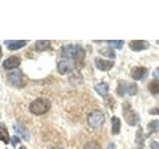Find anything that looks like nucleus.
Masks as SVG:
<instances>
[{
	"label": "nucleus",
	"mask_w": 159,
	"mask_h": 149,
	"mask_svg": "<svg viewBox=\"0 0 159 149\" xmlns=\"http://www.w3.org/2000/svg\"><path fill=\"white\" fill-rule=\"evenodd\" d=\"M148 129L150 132H157L159 130V120H152L148 124Z\"/></svg>",
	"instance_id": "obj_21"
},
{
	"label": "nucleus",
	"mask_w": 159,
	"mask_h": 149,
	"mask_svg": "<svg viewBox=\"0 0 159 149\" xmlns=\"http://www.w3.org/2000/svg\"><path fill=\"white\" fill-rule=\"evenodd\" d=\"M94 64H96V67L98 70H101V71H103V72L109 71L114 65V63L111 61H107V60H102V59H99V58L96 59Z\"/></svg>",
	"instance_id": "obj_8"
},
{
	"label": "nucleus",
	"mask_w": 159,
	"mask_h": 149,
	"mask_svg": "<svg viewBox=\"0 0 159 149\" xmlns=\"http://www.w3.org/2000/svg\"><path fill=\"white\" fill-rule=\"evenodd\" d=\"M86 53L82 46L80 45H67L62 49V57L64 59H70L80 66L84 61Z\"/></svg>",
	"instance_id": "obj_1"
},
{
	"label": "nucleus",
	"mask_w": 159,
	"mask_h": 149,
	"mask_svg": "<svg viewBox=\"0 0 159 149\" xmlns=\"http://www.w3.org/2000/svg\"><path fill=\"white\" fill-rule=\"evenodd\" d=\"M21 149H25V148H24V147H22V148H21Z\"/></svg>",
	"instance_id": "obj_30"
},
{
	"label": "nucleus",
	"mask_w": 159,
	"mask_h": 149,
	"mask_svg": "<svg viewBox=\"0 0 159 149\" xmlns=\"http://www.w3.org/2000/svg\"><path fill=\"white\" fill-rule=\"evenodd\" d=\"M88 122H89V125L93 128L99 127L104 123V115L101 111H94L89 114Z\"/></svg>",
	"instance_id": "obj_5"
},
{
	"label": "nucleus",
	"mask_w": 159,
	"mask_h": 149,
	"mask_svg": "<svg viewBox=\"0 0 159 149\" xmlns=\"http://www.w3.org/2000/svg\"><path fill=\"white\" fill-rule=\"evenodd\" d=\"M123 117L125 119V121L129 124V125H135L137 121L139 120L138 114L131 108L130 104L128 102L123 103Z\"/></svg>",
	"instance_id": "obj_3"
},
{
	"label": "nucleus",
	"mask_w": 159,
	"mask_h": 149,
	"mask_svg": "<svg viewBox=\"0 0 159 149\" xmlns=\"http://www.w3.org/2000/svg\"><path fill=\"white\" fill-rule=\"evenodd\" d=\"M107 149H116V145H114L113 143H111V144L108 145V148H107Z\"/></svg>",
	"instance_id": "obj_28"
},
{
	"label": "nucleus",
	"mask_w": 159,
	"mask_h": 149,
	"mask_svg": "<svg viewBox=\"0 0 159 149\" xmlns=\"http://www.w3.org/2000/svg\"><path fill=\"white\" fill-rule=\"evenodd\" d=\"M131 77L132 79L139 81V79H142L146 77L147 74V69L144 67H135L131 70Z\"/></svg>",
	"instance_id": "obj_10"
},
{
	"label": "nucleus",
	"mask_w": 159,
	"mask_h": 149,
	"mask_svg": "<svg viewBox=\"0 0 159 149\" xmlns=\"http://www.w3.org/2000/svg\"><path fill=\"white\" fill-rule=\"evenodd\" d=\"M108 88H109L108 84L107 83H101V84H97L96 87H94V89L97 91V93H99L102 97H106L107 94Z\"/></svg>",
	"instance_id": "obj_15"
},
{
	"label": "nucleus",
	"mask_w": 159,
	"mask_h": 149,
	"mask_svg": "<svg viewBox=\"0 0 159 149\" xmlns=\"http://www.w3.org/2000/svg\"><path fill=\"white\" fill-rule=\"evenodd\" d=\"M50 107H51V102H50L47 98H37L30 104V111L36 115H42V114L49 111Z\"/></svg>",
	"instance_id": "obj_2"
},
{
	"label": "nucleus",
	"mask_w": 159,
	"mask_h": 149,
	"mask_svg": "<svg viewBox=\"0 0 159 149\" xmlns=\"http://www.w3.org/2000/svg\"><path fill=\"white\" fill-rule=\"evenodd\" d=\"M14 129L15 131H16L20 136H21L22 138H24L25 140H29L30 139V134H29V131L27 130V128L23 126L21 123H15L14 124Z\"/></svg>",
	"instance_id": "obj_12"
},
{
	"label": "nucleus",
	"mask_w": 159,
	"mask_h": 149,
	"mask_svg": "<svg viewBox=\"0 0 159 149\" xmlns=\"http://www.w3.org/2000/svg\"><path fill=\"white\" fill-rule=\"evenodd\" d=\"M24 76L22 72L20 70H14V71L10 72L7 74V79L10 84H12L14 87L17 88H21L24 84V79H23Z\"/></svg>",
	"instance_id": "obj_6"
},
{
	"label": "nucleus",
	"mask_w": 159,
	"mask_h": 149,
	"mask_svg": "<svg viewBox=\"0 0 159 149\" xmlns=\"http://www.w3.org/2000/svg\"><path fill=\"white\" fill-rule=\"evenodd\" d=\"M150 147H151V149H159V142L152 141L150 143Z\"/></svg>",
	"instance_id": "obj_25"
},
{
	"label": "nucleus",
	"mask_w": 159,
	"mask_h": 149,
	"mask_svg": "<svg viewBox=\"0 0 159 149\" xmlns=\"http://www.w3.org/2000/svg\"><path fill=\"white\" fill-rule=\"evenodd\" d=\"M7 45V48L9 50H18V49H21L24 46H26L27 41H22V40H18V41H5Z\"/></svg>",
	"instance_id": "obj_13"
},
{
	"label": "nucleus",
	"mask_w": 159,
	"mask_h": 149,
	"mask_svg": "<svg viewBox=\"0 0 159 149\" xmlns=\"http://www.w3.org/2000/svg\"><path fill=\"white\" fill-rule=\"evenodd\" d=\"M50 44L51 42L50 41H45V40H41V41H37L36 45H35V48L38 52H42L47 50L48 48H50Z\"/></svg>",
	"instance_id": "obj_18"
},
{
	"label": "nucleus",
	"mask_w": 159,
	"mask_h": 149,
	"mask_svg": "<svg viewBox=\"0 0 159 149\" xmlns=\"http://www.w3.org/2000/svg\"><path fill=\"white\" fill-rule=\"evenodd\" d=\"M99 54L103 55V56L106 57H108V58H111L113 59L114 57H116V54H114L113 50L111 49V48H102L99 50Z\"/></svg>",
	"instance_id": "obj_20"
},
{
	"label": "nucleus",
	"mask_w": 159,
	"mask_h": 149,
	"mask_svg": "<svg viewBox=\"0 0 159 149\" xmlns=\"http://www.w3.org/2000/svg\"><path fill=\"white\" fill-rule=\"evenodd\" d=\"M107 43L111 44V46L120 50L123 47L124 41H121V40H114V41H111V40H109V41H107Z\"/></svg>",
	"instance_id": "obj_23"
},
{
	"label": "nucleus",
	"mask_w": 159,
	"mask_h": 149,
	"mask_svg": "<svg viewBox=\"0 0 159 149\" xmlns=\"http://www.w3.org/2000/svg\"><path fill=\"white\" fill-rule=\"evenodd\" d=\"M111 132L112 134H118L119 131H120V120H119V118L116 117V116H113L111 118Z\"/></svg>",
	"instance_id": "obj_17"
},
{
	"label": "nucleus",
	"mask_w": 159,
	"mask_h": 149,
	"mask_svg": "<svg viewBox=\"0 0 159 149\" xmlns=\"http://www.w3.org/2000/svg\"><path fill=\"white\" fill-rule=\"evenodd\" d=\"M20 63H21V60L18 57H10L7 60H5L4 63H3V67L6 69V70H11V69H15L17 68Z\"/></svg>",
	"instance_id": "obj_11"
},
{
	"label": "nucleus",
	"mask_w": 159,
	"mask_h": 149,
	"mask_svg": "<svg viewBox=\"0 0 159 149\" xmlns=\"http://www.w3.org/2000/svg\"><path fill=\"white\" fill-rule=\"evenodd\" d=\"M0 140L3 141L4 143H8L10 141V137H9V133L6 126L3 122H0Z\"/></svg>",
	"instance_id": "obj_14"
},
{
	"label": "nucleus",
	"mask_w": 159,
	"mask_h": 149,
	"mask_svg": "<svg viewBox=\"0 0 159 149\" xmlns=\"http://www.w3.org/2000/svg\"><path fill=\"white\" fill-rule=\"evenodd\" d=\"M152 76L155 78L156 79H159V68H157L155 71L152 73Z\"/></svg>",
	"instance_id": "obj_26"
},
{
	"label": "nucleus",
	"mask_w": 159,
	"mask_h": 149,
	"mask_svg": "<svg viewBox=\"0 0 159 149\" xmlns=\"http://www.w3.org/2000/svg\"><path fill=\"white\" fill-rule=\"evenodd\" d=\"M136 145L138 147V149H142L144 146V135H143V131L142 128L139 127L138 130L136 131Z\"/></svg>",
	"instance_id": "obj_16"
},
{
	"label": "nucleus",
	"mask_w": 159,
	"mask_h": 149,
	"mask_svg": "<svg viewBox=\"0 0 159 149\" xmlns=\"http://www.w3.org/2000/svg\"><path fill=\"white\" fill-rule=\"evenodd\" d=\"M11 141H12V145L13 146H16V144H18L20 142V139L16 136H13L12 139H11Z\"/></svg>",
	"instance_id": "obj_24"
},
{
	"label": "nucleus",
	"mask_w": 159,
	"mask_h": 149,
	"mask_svg": "<svg viewBox=\"0 0 159 149\" xmlns=\"http://www.w3.org/2000/svg\"><path fill=\"white\" fill-rule=\"evenodd\" d=\"M129 47L132 50V51H142V50H145L149 47V43L146 41H142V40H133L130 43H129Z\"/></svg>",
	"instance_id": "obj_9"
},
{
	"label": "nucleus",
	"mask_w": 159,
	"mask_h": 149,
	"mask_svg": "<svg viewBox=\"0 0 159 149\" xmlns=\"http://www.w3.org/2000/svg\"><path fill=\"white\" fill-rule=\"evenodd\" d=\"M149 112H150L151 114H159V108H154V109H151V111H149Z\"/></svg>",
	"instance_id": "obj_27"
},
{
	"label": "nucleus",
	"mask_w": 159,
	"mask_h": 149,
	"mask_svg": "<svg viewBox=\"0 0 159 149\" xmlns=\"http://www.w3.org/2000/svg\"><path fill=\"white\" fill-rule=\"evenodd\" d=\"M84 149H102V147L97 141H89L84 144Z\"/></svg>",
	"instance_id": "obj_22"
},
{
	"label": "nucleus",
	"mask_w": 159,
	"mask_h": 149,
	"mask_svg": "<svg viewBox=\"0 0 159 149\" xmlns=\"http://www.w3.org/2000/svg\"><path fill=\"white\" fill-rule=\"evenodd\" d=\"M148 88L152 93H159V79L151 81L148 84Z\"/></svg>",
	"instance_id": "obj_19"
},
{
	"label": "nucleus",
	"mask_w": 159,
	"mask_h": 149,
	"mask_svg": "<svg viewBox=\"0 0 159 149\" xmlns=\"http://www.w3.org/2000/svg\"><path fill=\"white\" fill-rule=\"evenodd\" d=\"M76 66H77V64L75 63L74 61H72V60L63 59L58 64V72L60 74H62L71 73Z\"/></svg>",
	"instance_id": "obj_7"
},
{
	"label": "nucleus",
	"mask_w": 159,
	"mask_h": 149,
	"mask_svg": "<svg viewBox=\"0 0 159 149\" xmlns=\"http://www.w3.org/2000/svg\"><path fill=\"white\" fill-rule=\"evenodd\" d=\"M52 149H64V148H62V147H53Z\"/></svg>",
	"instance_id": "obj_29"
},
{
	"label": "nucleus",
	"mask_w": 159,
	"mask_h": 149,
	"mask_svg": "<svg viewBox=\"0 0 159 149\" xmlns=\"http://www.w3.org/2000/svg\"><path fill=\"white\" fill-rule=\"evenodd\" d=\"M116 92L118 96H124V93H128L129 96H134L137 93V86L133 83L119 82Z\"/></svg>",
	"instance_id": "obj_4"
}]
</instances>
